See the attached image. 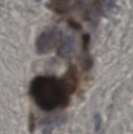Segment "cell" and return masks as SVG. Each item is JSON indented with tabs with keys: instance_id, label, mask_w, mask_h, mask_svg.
I'll return each instance as SVG.
<instances>
[{
	"instance_id": "4",
	"label": "cell",
	"mask_w": 133,
	"mask_h": 134,
	"mask_svg": "<svg viewBox=\"0 0 133 134\" xmlns=\"http://www.w3.org/2000/svg\"><path fill=\"white\" fill-rule=\"evenodd\" d=\"M98 2L103 11H108L114 6V0H98Z\"/></svg>"
},
{
	"instance_id": "5",
	"label": "cell",
	"mask_w": 133,
	"mask_h": 134,
	"mask_svg": "<svg viewBox=\"0 0 133 134\" xmlns=\"http://www.w3.org/2000/svg\"><path fill=\"white\" fill-rule=\"evenodd\" d=\"M95 127L96 131L100 130L101 128V119L99 115H96L95 117Z\"/></svg>"
},
{
	"instance_id": "6",
	"label": "cell",
	"mask_w": 133,
	"mask_h": 134,
	"mask_svg": "<svg viewBox=\"0 0 133 134\" xmlns=\"http://www.w3.org/2000/svg\"><path fill=\"white\" fill-rule=\"evenodd\" d=\"M56 1L59 2L60 5L67 6V5H71L73 4V1H74V0H56Z\"/></svg>"
},
{
	"instance_id": "1",
	"label": "cell",
	"mask_w": 133,
	"mask_h": 134,
	"mask_svg": "<svg viewBox=\"0 0 133 134\" xmlns=\"http://www.w3.org/2000/svg\"><path fill=\"white\" fill-rule=\"evenodd\" d=\"M74 90V85L52 76H38L30 86V94L34 103L45 111L66 107Z\"/></svg>"
},
{
	"instance_id": "3",
	"label": "cell",
	"mask_w": 133,
	"mask_h": 134,
	"mask_svg": "<svg viewBox=\"0 0 133 134\" xmlns=\"http://www.w3.org/2000/svg\"><path fill=\"white\" fill-rule=\"evenodd\" d=\"M74 47V39L71 36H67L63 39V42L61 44L60 53L62 57H67L72 54Z\"/></svg>"
},
{
	"instance_id": "2",
	"label": "cell",
	"mask_w": 133,
	"mask_h": 134,
	"mask_svg": "<svg viewBox=\"0 0 133 134\" xmlns=\"http://www.w3.org/2000/svg\"><path fill=\"white\" fill-rule=\"evenodd\" d=\"M60 37V32L57 30L52 29L42 33L37 40V49L40 53L49 52Z\"/></svg>"
}]
</instances>
